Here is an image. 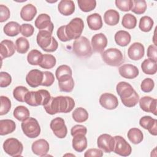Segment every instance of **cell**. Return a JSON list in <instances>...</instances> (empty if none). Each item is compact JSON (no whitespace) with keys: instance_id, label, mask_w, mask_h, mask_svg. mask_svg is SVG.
<instances>
[{"instance_id":"6da1fadb","label":"cell","mask_w":157,"mask_h":157,"mask_svg":"<svg viewBox=\"0 0 157 157\" xmlns=\"http://www.w3.org/2000/svg\"><path fill=\"white\" fill-rule=\"evenodd\" d=\"M50 93L46 90H39L36 91H29L25 99V102L31 106L45 105L50 99Z\"/></svg>"},{"instance_id":"7a4b0ae2","label":"cell","mask_w":157,"mask_h":157,"mask_svg":"<svg viewBox=\"0 0 157 157\" xmlns=\"http://www.w3.org/2000/svg\"><path fill=\"white\" fill-rule=\"evenodd\" d=\"M72 50L75 55L80 58H89L93 53L90 41L85 36H80L74 40Z\"/></svg>"},{"instance_id":"3957f363","label":"cell","mask_w":157,"mask_h":157,"mask_svg":"<svg viewBox=\"0 0 157 157\" xmlns=\"http://www.w3.org/2000/svg\"><path fill=\"white\" fill-rule=\"evenodd\" d=\"M104 62L107 65L117 67L124 62V57L121 52L116 48H110L101 53Z\"/></svg>"},{"instance_id":"277c9868","label":"cell","mask_w":157,"mask_h":157,"mask_svg":"<svg viewBox=\"0 0 157 157\" xmlns=\"http://www.w3.org/2000/svg\"><path fill=\"white\" fill-rule=\"evenodd\" d=\"M84 28V23L80 18H73L66 25V34L69 40L79 38Z\"/></svg>"},{"instance_id":"5b68a950","label":"cell","mask_w":157,"mask_h":157,"mask_svg":"<svg viewBox=\"0 0 157 157\" xmlns=\"http://www.w3.org/2000/svg\"><path fill=\"white\" fill-rule=\"evenodd\" d=\"M21 127L23 133L29 138H36L40 134V126L34 118L29 117L23 121Z\"/></svg>"},{"instance_id":"8992f818","label":"cell","mask_w":157,"mask_h":157,"mask_svg":"<svg viewBox=\"0 0 157 157\" xmlns=\"http://www.w3.org/2000/svg\"><path fill=\"white\" fill-rule=\"evenodd\" d=\"M2 147L4 151L7 154L14 157L21 156L23 150V144L15 138H9L6 139Z\"/></svg>"},{"instance_id":"52a82bcc","label":"cell","mask_w":157,"mask_h":157,"mask_svg":"<svg viewBox=\"0 0 157 157\" xmlns=\"http://www.w3.org/2000/svg\"><path fill=\"white\" fill-rule=\"evenodd\" d=\"M114 137L115 145L113 152L122 156H128L131 155L132 148L129 144L120 136H116Z\"/></svg>"},{"instance_id":"ba28073f","label":"cell","mask_w":157,"mask_h":157,"mask_svg":"<svg viewBox=\"0 0 157 157\" xmlns=\"http://www.w3.org/2000/svg\"><path fill=\"white\" fill-rule=\"evenodd\" d=\"M50 127L58 138L63 139L66 136L67 129L64 120L62 118L56 117L53 119L50 123Z\"/></svg>"},{"instance_id":"9c48e42d","label":"cell","mask_w":157,"mask_h":157,"mask_svg":"<svg viewBox=\"0 0 157 157\" xmlns=\"http://www.w3.org/2000/svg\"><path fill=\"white\" fill-rule=\"evenodd\" d=\"M97 145L102 151L107 153H111L113 151L114 148V137L108 134H101L97 139Z\"/></svg>"},{"instance_id":"30bf717a","label":"cell","mask_w":157,"mask_h":157,"mask_svg":"<svg viewBox=\"0 0 157 157\" xmlns=\"http://www.w3.org/2000/svg\"><path fill=\"white\" fill-rule=\"evenodd\" d=\"M99 101L103 108L108 110L115 109L118 105V98L110 93H105L101 94Z\"/></svg>"},{"instance_id":"8fae6325","label":"cell","mask_w":157,"mask_h":157,"mask_svg":"<svg viewBox=\"0 0 157 157\" xmlns=\"http://www.w3.org/2000/svg\"><path fill=\"white\" fill-rule=\"evenodd\" d=\"M44 73L38 69L31 70L26 76V82L32 88H36L41 85L43 81Z\"/></svg>"},{"instance_id":"7c38bea8","label":"cell","mask_w":157,"mask_h":157,"mask_svg":"<svg viewBox=\"0 0 157 157\" xmlns=\"http://www.w3.org/2000/svg\"><path fill=\"white\" fill-rule=\"evenodd\" d=\"M35 26L40 30H47L52 34L54 28L50 17L46 13H41L37 17L35 20Z\"/></svg>"},{"instance_id":"4fadbf2b","label":"cell","mask_w":157,"mask_h":157,"mask_svg":"<svg viewBox=\"0 0 157 157\" xmlns=\"http://www.w3.org/2000/svg\"><path fill=\"white\" fill-rule=\"evenodd\" d=\"M91 46L94 52L102 53L107 45V39L103 33H98L91 38Z\"/></svg>"},{"instance_id":"5bb4252c","label":"cell","mask_w":157,"mask_h":157,"mask_svg":"<svg viewBox=\"0 0 157 157\" xmlns=\"http://www.w3.org/2000/svg\"><path fill=\"white\" fill-rule=\"evenodd\" d=\"M139 105L142 110L146 112L157 115L156 103L157 100L150 96H144L139 99Z\"/></svg>"},{"instance_id":"9a60e30c","label":"cell","mask_w":157,"mask_h":157,"mask_svg":"<svg viewBox=\"0 0 157 157\" xmlns=\"http://www.w3.org/2000/svg\"><path fill=\"white\" fill-rule=\"evenodd\" d=\"M145 53L144 46L140 42H134L129 47L128 55L129 58L134 61H137L142 58Z\"/></svg>"},{"instance_id":"2e32d148","label":"cell","mask_w":157,"mask_h":157,"mask_svg":"<svg viewBox=\"0 0 157 157\" xmlns=\"http://www.w3.org/2000/svg\"><path fill=\"white\" fill-rule=\"evenodd\" d=\"M31 149L35 155L40 156H45L49 151L50 146L46 140L40 139L33 143Z\"/></svg>"},{"instance_id":"e0dca14e","label":"cell","mask_w":157,"mask_h":157,"mask_svg":"<svg viewBox=\"0 0 157 157\" xmlns=\"http://www.w3.org/2000/svg\"><path fill=\"white\" fill-rule=\"evenodd\" d=\"M52 33L47 30H39L37 34L36 41L38 45L44 51L52 44L53 36Z\"/></svg>"},{"instance_id":"ac0fdd59","label":"cell","mask_w":157,"mask_h":157,"mask_svg":"<svg viewBox=\"0 0 157 157\" xmlns=\"http://www.w3.org/2000/svg\"><path fill=\"white\" fill-rule=\"evenodd\" d=\"M118 72L120 75L128 79H133L137 77L139 74L138 68L131 64H125L119 67Z\"/></svg>"},{"instance_id":"d6986e66","label":"cell","mask_w":157,"mask_h":157,"mask_svg":"<svg viewBox=\"0 0 157 157\" xmlns=\"http://www.w3.org/2000/svg\"><path fill=\"white\" fill-rule=\"evenodd\" d=\"M140 126L147 129L153 136L157 135V120L150 116L142 117L139 120Z\"/></svg>"},{"instance_id":"ffe728a7","label":"cell","mask_w":157,"mask_h":157,"mask_svg":"<svg viewBox=\"0 0 157 157\" xmlns=\"http://www.w3.org/2000/svg\"><path fill=\"white\" fill-rule=\"evenodd\" d=\"M16 47L13 41L5 39L0 44V54L2 59L10 57L15 53Z\"/></svg>"},{"instance_id":"44dd1931","label":"cell","mask_w":157,"mask_h":157,"mask_svg":"<svg viewBox=\"0 0 157 157\" xmlns=\"http://www.w3.org/2000/svg\"><path fill=\"white\" fill-rule=\"evenodd\" d=\"M116 91L121 99L129 98L135 91L133 87L126 82H119L116 86Z\"/></svg>"},{"instance_id":"7402d4cb","label":"cell","mask_w":157,"mask_h":157,"mask_svg":"<svg viewBox=\"0 0 157 157\" xmlns=\"http://www.w3.org/2000/svg\"><path fill=\"white\" fill-rule=\"evenodd\" d=\"M55 75L58 82H64L72 77V71L69 66L63 64L57 67L55 71Z\"/></svg>"},{"instance_id":"603a6c76","label":"cell","mask_w":157,"mask_h":157,"mask_svg":"<svg viewBox=\"0 0 157 157\" xmlns=\"http://www.w3.org/2000/svg\"><path fill=\"white\" fill-rule=\"evenodd\" d=\"M72 148L77 152H82L87 147V139L85 135L78 134L73 136L72 140Z\"/></svg>"},{"instance_id":"cb8c5ba5","label":"cell","mask_w":157,"mask_h":157,"mask_svg":"<svg viewBox=\"0 0 157 157\" xmlns=\"http://www.w3.org/2000/svg\"><path fill=\"white\" fill-rule=\"evenodd\" d=\"M58 9L64 16L71 15L75 11L74 2L72 0H61L58 5Z\"/></svg>"},{"instance_id":"d4e9b609","label":"cell","mask_w":157,"mask_h":157,"mask_svg":"<svg viewBox=\"0 0 157 157\" xmlns=\"http://www.w3.org/2000/svg\"><path fill=\"white\" fill-rule=\"evenodd\" d=\"M37 12V9L34 5L28 4L22 7L20 11V17L23 20L29 21L33 20Z\"/></svg>"},{"instance_id":"484cf974","label":"cell","mask_w":157,"mask_h":157,"mask_svg":"<svg viewBox=\"0 0 157 157\" xmlns=\"http://www.w3.org/2000/svg\"><path fill=\"white\" fill-rule=\"evenodd\" d=\"M86 21L89 28L91 30L97 31L102 27L101 16L97 13L89 15L86 18Z\"/></svg>"},{"instance_id":"4316f807","label":"cell","mask_w":157,"mask_h":157,"mask_svg":"<svg viewBox=\"0 0 157 157\" xmlns=\"http://www.w3.org/2000/svg\"><path fill=\"white\" fill-rule=\"evenodd\" d=\"M114 39L117 44L121 47H125L130 43L131 36L128 31L120 30L115 33Z\"/></svg>"},{"instance_id":"83f0119b","label":"cell","mask_w":157,"mask_h":157,"mask_svg":"<svg viewBox=\"0 0 157 157\" xmlns=\"http://www.w3.org/2000/svg\"><path fill=\"white\" fill-rule=\"evenodd\" d=\"M16 129L15 123L9 119L0 120V134L4 136L13 132Z\"/></svg>"},{"instance_id":"f1b7e54d","label":"cell","mask_w":157,"mask_h":157,"mask_svg":"<svg viewBox=\"0 0 157 157\" xmlns=\"http://www.w3.org/2000/svg\"><path fill=\"white\" fill-rule=\"evenodd\" d=\"M104 20L107 25L109 26H115L119 22V13L114 9H109L104 13Z\"/></svg>"},{"instance_id":"f546056e","label":"cell","mask_w":157,"mask_h":157,"mask_svg":"<svg viewBox=\"0 0 157 157\" xmlns=\"http://www.w3.org/2000/svg\"><path fill=\"white\" fill-rule=\"evenodd\" d=\"M141 68L144 73L148 75H153L157 71L156 61L150 59H145L141 64Z\"/></svg>"},{"instance_id":"4dcf8cb0","label":"cell","mask_w":157,"mask_h":157,"mask_svg":"<svg viewBox=\"0 0 157 157\" xmlns=\"http://www.w3.org/2000/svg\"><path fill=\"white\" fill-rule=\"evenodd\" d=\"M4 33L8 36L14 37L20 33V26L15 21H10L5 25L3 28Z\"/></svg>"},{"instance_id":"1f68e13d","label":"cell","mask_w":157,"mask_h":157,"mask_svg":"<svg viewBox=\"0 0 157 157\" xmlns=\"http://www.w3.org/2000/svg\"><path fill=\"white\" fill-rule=\"evenodd\" d=\"M127 136L129 141L134 144H139L144 139L142 132L140 129L136 128H131L128 132Z\"/></svg>"},{"instance_id":"d6a6232c","label":"cell","mask_w":157,"mask_h":157,"mask_svg":"<svg viewBox=\"0 0 157 157\" xmlns=\"http://www.w3.org/2000/svg\"><path fill=\"white\" fill-rule=\"evenodd\" d=\"M42 53L40 51L36 49L31 50L27 56V61L31 65L39 66L42 61Z\"/></svg>"},{"instance_id":"836d02e7","label":"cell","mask_w":157,"mask_h":157,"mask_svg":"<svg viewBox=\"0 0 157 157\" xmlns=\"http://www.w3.org/2000/svg\"><path fill=\"white\" fill-rule=\"evenodd\" d=\"M30 112L27 107L23 105L16 107L13 110V115L18 121H23L29 117Z\"/></svg>"},{"instance_id":"e575fe53","label":"cell","mask_w":157,"mask_h":157,"mask_svg":"<svg viewBox=\"0 0 157 157\" xmlns=\"http://www.w3.org/2000/svg\"><path fill=\"white\" fill-rule=\"evenodd\" d=\"M72 118L77 123H83L88 118V113L86 109L83 107L76 108L72 114Z\"/></svg>"},{"instance_id":"d590c367","label":"cell","mask_w":157,"mask_h":157,"mask_svg":"<svg viewBox=\"0 0 157 157\" xmlns=\"http://www.w3.org/2000/svg\"><path fill=\"white\" fill-rule=\"evenodd\" d=\"M29 47V41L25 37H20L15 41L16 50L20 54L26 53L28 51Z\"/></svg>"},{"instance_id":"8d00e7d4","label":"cell","mask_w":157,"mask_h":157,"mask_svg":"<svg viewBox=\"0 0 157 157\" xmlns=\"http://www.w3.org/2000/svg\"><path fill=\"white\" fill-rule=\"evenodd\" d=\"M154 21L151 17L148 16H144L140 19L139 28L142 31L147 33L151 30Z\"/></svg>"},{"instance_id":"74e56055","label":"cell","mask_w":157,"mask_h":157,"mask_svg":"<svg viewBox=\"0 0 157 157\" xmlns=\"http://www.w3.org/2000/svg\"><path fill=\"white\" fill-rule=\"evenodd\" d=\"M121 24L126 29H134L137 25V19L132 14L126 13L123 17Z\"/></svg>"},{"instance_id":"f35d334b","label":"cell","mask_w":157,"mask_h":157,"mask_svg":"<svg viewBox=\"0 0 157 157\" xmlns=\"http://www.w3.org/2000/svg\"><path fill=\"white\" fill-rule=\"evenodd\" d=\"M56 63V60L54 56L50 54H44L43 55V59L39 66L44 69H50L55 66Z\"/></svg>"},{"instance_id":"ab89813d","label":"cell","mask_w":157,"mask_h":157,"mask_svg":"<svg viewBox=\"0 0 157 157\" xmlns=\"http://www.w3.org/2000/svg\"><path fill=\"white\" fill-rule=\"evenodd\" d=\"M77 3L80 9L84 12H88L95 9L96 1L95 0H78Z\"/></svg>"},{"instance_id":"60d3db41","label":"cell","mask_w":157,"mask_h":157,"mask_svg":"<svg viewBox=\"0 0 157 157\" xmlns=\"http://www.w3.org/2000/svg\"><path fill=\"white\" fill-rule=\"evenodd\" d=\"M29 92L27 88L23 86H18L13 91V98L19 102H25V99L26 94Z\"/></svg>"},{"instance_id":"b9f144b4","label":"cell","mask_w":157,"mask_h":157,"mask_svg":"<svg viewBox=\"0 0 157 157\" xmlns=\"http://www.w3.org/2000/svg\"><path fill=\"white\" fill-rule=\"evenodd\" d=\"M133 6L131 10L136 14L140 15L144 13L147 9V3L144 0L132 1Z\"/></svg>"},{"instance_id":"7bdbcfd3","label":"cell","mask_w":157,"mask_h":157,"mask_svg":"<svg viewBox=\"0 0 157 157\" xmlns=\"http://www.w3.org/2000/svg\"><path fill=\"white\" fill-rule=\"evenodd\" d=\"M1 109L0 115H4L7 114L11 109V101L9 98L5 96H1Z\"/></svg>"},{"instance_id":"ee69618b","label":"cell","mask_w":157,"mask_h":157,"mask_svg":"<svg viewBox=\"0 0 157 157\" xmlns=\"http://www.w3.org/2000/svg\"><path fill=\"white\" fill-rule=\"evenodd\" d=\"M115 2L116 7L123 12L131 10L133 6V2L131 0H116Z\"/></svg>"},{"instance_id":"f6af8a7d","label":"cell","mask_w":157,"mask_h":157,"mask_svg":"<svg viewBox=\"0 0 157 157\" xmlns=\"http://www.w3.org/2000/svg\"><path fill=\"white\" fill-rule=\"evenodd\" d=\"M58 86L61 91L66 93L71 92L74 87V81L73 78L71 77L69 80L64 82H58Z\"/></svg>"},{"instance_id":"bcb514c9","label":"cell","mask_w":157,"mask_h":157,"mask_svg":"<svg viewBox=\"0 0 157 157\" xmlns=\"http://www.w3.org/2000/svg\"><path fill=\"white\" fill-rule=\"evenodd\" d=\"M122 103L128 107H132L137 105L139 101V96L135 91L132 95L126 99H121Z\"/></svg>"},{"instance_id":"7dc6e473","label":"cell","mask_w":157,"mask_h":157,"mask_svg":"<svg viewBox=\"0 0 157 157\" xmlns=\"http://www.w3.org/2000/svg\"><path fill=\"white\" fill-rule=\"evenodd\" d=\"M155 86V82L154 81L150 78H146L142 80L140 88L142 91L145 93H149L151 91Z\"/></svg>"},{"instance_id":"c3c4849f","label":"cell","mask_w":157,"mask_h":157,"mask_svg":"<svg viewBox=\"0 0 157 157\" xmlns=\"http://www.w3.org/2000/svg\"><path fill=\"white\" fill-rule=\"evenodd\" d=\"M34 32V28L33 25L28 23L22 24L20 26V33L25 37L31 36Z\"/></svg>"},{"instance_id":"681fc988","label":"cell","mask_w":157,"mask_h":157,"mask_svg":"<svg viewBox=\"0 0 157 157\" xmlns=\"http://www.w3.org/2000/svg\"><path fill=\"white\" fill-rule=\"evenodd\" d=\"M44 78L41 85L44 86H51L55 81V77L52 72L49 71H43Z\"/></svg>"},{"instance_id":"f907efd6","label":"cell","mask_w":157,"mask_h":157,"mask_svg":"<svg viewBox=\"0 0 157 157\" xmlns=\"http://www.w3.org/2000/svg\"><path fill=\"white\" fill-rule=\"evenodd\" d=\"M12 82L11 75L6 72H0V86L1 88L7 87Z\"/></svg>"},{"instance_id":"816d5d0a","label":"cell","mask_w":157,"mask_h":157,"mask_svg":"<svg viewBox=\"0 0 157 157\" xmlns=\"http://www.w3.org/2000/svg\"><path fill=\"white\" fill-rule=\"evenodd\" d=\"M10 12L9 8L3 4H1L0 5V22L2 23L7 20L10 17Z\"/></svg>"},{"instance_id":"f5cc1de1","label":"cell","mask_w":157,"mask_h":157,"mask_svg":"<svg viewBox=\"0 0 157 157\" xmlns=\"http://www.w3.org/2000/svg\"><path fill=\"white\" fill-rule=\"evenodd\" d=\"M87 132V129L86 128L81 124H77L74 126L71 130V134L72 136H74L78 134H82L84 135H86Z\"/></svg>"},{"instance_id":"db71d44e","label":"cell","mask_w":157,"mask_h":157,"mask_svg":"<svg viewBox=\"0 0 157 157\" xmlns=\"http://www.w3.org/2000/svg\"><path fill=\"white\" fill-rule=\"evenodd\" d=\"M147 56L155 61H157V47L155 45H150L147 49Z\"/></svg>"},{"instance_id":"11a10c76","label":"cell","mask_w":157,"mask_h":157,"mask_svg":"<svg viewBox=\"0 0 157 157\" xmlns=\"http://www.w3.org/2000/svg\"><path fill=\"white\" fill-rule=\"evenodd\" d=\"M103 156V151L97 148H90L86 151L84 154L85 157H91V156H96L101 157Z\"/></svg>"},{"instance_id":"9f6ffc18","label":"cell","mask_w":157,"mask_h":157,"mask_svg":"<svg viewBox=\"0 0 157 157\" xmlns=\"http://www.w3.org/2000/svg\"><path fill=\"white\" fill-rule=\"evenodd\" d=\"M56 34L58 39L62 42H67L69 40L66 34V25L60 26L57 29Z\"/></svg>"},{"instance_id":"6f0895ef","label":"cell","mask_w":157,"mask_h":157,"mask_svg":"<svg viewBox=\"0 0 157 157\" xmlns=\"http://www.w3.org/2000/svg\"><path fill=\"white\" fill-rule=\"evenodd\" d=\"M58 47V43L56 41V40L54 38V37H53L52 44L44 51L46 52H55L56 50Z\"/></svg>"}]
</instances>
